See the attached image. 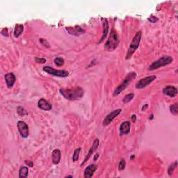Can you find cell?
I'll return each instance as SVG.
<instances>
[{
    "mask_svg": "<svg viewBox=\"0 0 178 178\" xmlns=\"http://www.w3.org/2000/svg\"><path fill=\"white\" fill-rule=\"evenodd\" d=\"M60 93L63 95L65 98L68 100L74 101L79 99L82 98L84 95V90L79 86L74 87V88H68V89H61Z\"/></svg>",
    "mask_w": 178,
    "mask_h": 178,
    "instance_id": "obj_1",
    "label": "cell"
},
{
    "mask_svg": "<svg viewBox=\"0 0 178 178\" xmlns=\"http://www.w3.org/2000/svg\"><path fill=\"white\" fill-rule=\"evenodd\" d=\"M136 77V73L135 72H130V73L125 77V79L122 82L120 85L115 89L114 92V96H117L119 95L122 91H123V90L130 85V82H132L133 79H135Z\"/></svg>",
    "mask_w": 178,
    "mask_h": 178,
    "instance_id": "obj_2",
    "label": "cell"
},
{
    "mask_svg": "<svg viewBox=\"0 0 178 178\" xmlns=\"http://www.w3.org/2000/svg\"><path fill=\"white\" fill-rule=\"evenodd\" d=\"M119 43V37L114 29L111 32L107 41L106 42L104 48L107 51H113L117 48Z\"/></svg>",
    "mask_w": 178,
    "mask_h": 178,
    "instance_id": "obj_3",
    "label": "cell"
},
{
    "mask_svg": "<svg viewBox=\"0 0 178 178\" xmlns=\"http://www.w3.org/2000/svg\"><path fill=\"white\" fill-rule=\"evenodd\" d=\"M141 36H142V32L139 31V32H137L136 33V35L134 36L133 38L132 42L130 43V48L128 49L127 54H126V59H129L132 57V54H134L135 51L139 47V44L140 42V40H141Z\"/></svg>",
    "mask_w": 178,
    "mask_h": 178,
    "instance_id": "obj_4",
    "label": "cell"
},
{
    "mask_svg": "<svg viewBox=\"0 0 178 178\" xmlns=\"http://www.w3.org/2000/svg\"><path fill=\"white\" fill-rule=\"evenodd\" d=\"M173 61V58L170 57V56H164V57L159 58L158 60L153 62V63L150 65L148 70H154L156 69H158L159 68L165 66V65H167L168 64H171Z\"/></svg>",
    "mask_w": 178,
    "mask_h": 178,
    "instance_id": "obj_5",
    "label": "cell"
},
{
    "mask_svg": "<svg viewBox=\"0 0 178 178\" xmlns=\"http://www.w3.org/2000/svg\"><path fill=\"white\" fill-rule=\"evenodd\" d=\"M43 70L48 74H51V75L55 76V77H66L68 76V74H69L68 72L66 70H55L53 68L48 66V65L43 67Z\"/></svg>",
    "mask_w": 178,
    "mask_h": 178,
    "instance_id": "obj_6",
    "label": "cell"
},
{
    "mask_svg": "<svg viewBox=\"0 0 178 178\" xmlns=\"http://www.w3.org/2000/svg\"><path fill=\"white\" fill-rule=\"evenodd\" d=\"M156 79H157V77L155 75L148 76V77L143 78L142 79H140L136 83V88L138 89H142L143 88H145V87L150 85V84L152 82H154Z\"/></svg>",
    "mask_w": 178,
    "mask_h": 178,
    "instance_id": "obj_7",
    "label": "cell"
},
{
    "mask_svg": "<svg viewBox=\"0 0 178 178\" xmlns=\"http://www.w3.org/2000/svg\"><path fill=\"white\" fill-rule=\"evenodd\" d=\"M18 131L20 134V136L23 137L24 139H26L29 136V127L28 125L26 124V123H24V121H18Z\"/></svg>",
    "mask_w": 178,
    "mask_h": 178,
    "instance_id": "obj_8",
    "label": "cell"
},
{
    "mask_svg": "<svg viewBox=\"0 0 178 178\" xmlns=\"http://www.w3.org/2000/svg\"><path fill=\"white\" fill-rule=\"evenodd\" d=\"M122 110L120 109H116V110H114V111H112L111 113H110L109 114H108L106 118H104V121H103V126H107L110 124L112 121L114 120V118L115 117H117L118 115H119L121 113Z\"/></svg>",
    "mask_w": 178,
    "mask_h": 178,
    "instance_id": "obj_9",
    "label": "cell"
},
{
    "mask_svg": "<svg viewBox=\"0 0 178 178\" xmlns=\"http://www.w3.org/2000/svg\"><path fill=\"white\" fill-rule=\"evenodd\" d=\"M99 139H96L94 141H93V145L91 148H90V149L89 150V151L88 152V154L86 155V156L85 157V159H84V161H82V163L81 164V166H82V165L86 163V162L89 160V158L91 157L92 155L94 153L95 151H96V150L98 149V148L99 147Z\"/></svg>",
    "mask_w": 178,
    "mask_h": 178,
    "instance_id": "obj_10",
    "label": "cell"
},
{
    "mask_svg": "<svg viewBox=\"0 0 178 178\" xmlns=\"http://www.w3.org/2000/svg\"><path fill=\"white\" fill-rule=\"evenodd\" d=\"M163 93L165 95L169 96L170 98H174L177 95V89L175 86H165L163 89Z\"/></svg>",
    "mask_w": 178,
    "mask_h": 178,
    "instance_id": "obj_11",
    "label": "cell"
},
{
    "mask_svg": "<svg viewBox=\"0 0 178 178\" xmlns=\"http://www.w3.org/2000/svg\"><path fill=\"white\" fill-rule=\"evenodd\" d=\"M97 168H98V165L96 164H90L88 165L84 170V177L86 178L92 177Z\"/></svg>",
    "mask_w": 178,
    "mask_h": 178,
    "instance_id": "obj_12",
    "label": "cell"
},
{
    "mask_svg": "<svg viewBox=\"0 0 178 178\" xmlns=\"http://www.w3.org/2000/svg\"><path fill=\"white\" fill-rule=\"evenodd\" d=\"M15 80H16V79H15V76L13 73H10L5 75L6 84H7V86L9 89L12 88L14 86Z\"/></svg>",
    "mask_w": 178,
    "mask_h": 178,
    "instance_id": "obj_13",
    "label": "cell"
},
{
    "mask_svg": "<svg viewBox=\"0 0 178 178\" xmlns=\"http://www.w3.org/2000/svg\"><path fill=\"white\" fill-rule=\"evenodd\" d=\"M38 107L44 111H50L52 109V104L44 98H41L38 101Z\"/></svg>",
    "mask_w": 178,
    "mask_h": 178,
    "instance_id": "obj_14",
    "label": "cell"
},
{
    "mask_svg": "<svg viewBox=\"0 0 178 178\" xmlns=\"http://www.w3.org/2000/svg\"><path fill=\"white\" fill-rule=\"evenodd\" d=\"M131 128V124L130 122L125 121L120 125V134L121 136L126 135V134L130 133Z\"/></svg>",
    "mask_w": 178,
    "mask_h": 178,
    "instance_id": "obj_15",
    "label": "cell"
},
{
    "mask_svg": "<svg viewBox=\"0 0 178 178\" xmlns=\"http://www.w3.org/2000/svg\"><path fill=\"white\" fill-rule=\"evenodd\" d=\"M66 30L70 35L79 36L84 33V31L79 26H75L74 27H66Z\"/></svg>",
    "mask_w": 178,
    "mask_h": 178,
    "instance_id": "obj_16",
    "label": "cell"
},
{
    "mask_svg": "<svg viewBox=\"0 0 178 178\" xmlns=\"http://www.w3.org/2000/svg\"><path fill=\"white\" fill-rule=\"evenodd\" d=\"M61 158V152L59 149H55L52 153V159L53 163L54 164H58L60 163Z\"/></svg>",
    "mask_w": 178,
    "mask_h": 178,
    "instance_id": "obj_17",
    "label": "cell"
},
{
    "mask_svg": "<svg viewBox=\"0 0 178 178\" xmlns=\"http://www.w3.org/2000/svg\"><path fill=\"white\" fill-rule=\"evenodd\" d=\"M102 26H103V33H102L101 40H99L98 43H102L103 40L106 38V37H107V36L108 30H109V23H108L107 19H106V18H102Z\"/></svg>",
    "mask_w": 178,
    "mask_h": 178,
    "instance_id": "obj_18",
    "label": "cell"
},
{
    "mask_svg": "<svg viewBox=\"0 0 178 178\" xmlns=\"http://www.w3.org/2000/svg\"><path fill=\"white\" fill-rule=\"evenodd\" d=\"M24 31V26L23 24H16L14 29V36L15 38H18Z\"/></svg>",
    "mask_w": 178,
    "mask_h": 178,
    "instance_id": "obj_19",
    "label": "cell"
},
{
    "mask_svg": "<svg viewBox=\"0 0 178 178\" xmlns=\"http://www.w3.org/2000/svg\"><path fill=\"white\" fill-rule=\"evenodd\" d=\"M28 173H29V169H28V168L26 166H22L19 170V177H27Z\"/></svg>",
    "mask_w": 178,
    "mask_h": 178,
    "instance_id": "obj_20",
    "label": "cell"
},
{
    "mask_svg": "<svg viewBox=\"0 0 178 178\" xmlns=\"http://www.w3.org/2000/svg\"><path fill=\"white\" fill-rule=\"evenodd\" d=\"M81 150H82V148H77L75 150H74V152L73 153V162H76L78 160V159H79Z\"/></svg>",
    "mask_w": 178,
    "mask_h": 178,
    "instance_id": "obj_21",
    "label": "cell"
},
{
    "mask_svg": "<svg viewBox=\"0 0 178 178\" xmlns=\"http://www.w3.org/2000/svg\"><path fill=\"white\" fill-rule=\"evenodd\" d=\"M177 165V161H175L174 162V163H173V164H172L170 165L169 168H168V175H169L170 176L172 174H173V172L174 170L176 168Z\"/></svg>",
    "mask_w": 178,
    "mask_h": 178,
    "instance_id": "obj_22",
    "label": "cell"
},
{
    "mask_svg": "<svg viewBox=\"0 0 178 178\" xmlns=\"http://www.w3.org/2000/svg\"><path fill=\"white\" fill-rule=\"evenodd\" d=\"M170 112L174 115L178 114V109H177V103H175V104H172L170 107Z\"/></svg>",
    "mask_w": 178,
    "mask_h": 178,
    "instance_id": "obj_23",
    "label": "cell"
},
{
    "mask_svg": "<svg viewBox=\"0 0 178 178\" xmlns=\"http://www.w3.org/2000/svg\"><path fill=\"white\" fill-rule=\"evenodd\" d=\"M54 64L57 66H62L64 64V59L61 57H57L54 59Z\"/></svg>",
    "mask_w": 178,
    "mask_h": 178,
    "instance_id": "obj_24",
    "label": "cell"
},
{
    "mask_svg": "<svg viewBox=\"0 0 178 178\" xmlns=\"http://www.w3.org/2000/svg\"><path fill=\"white\" fill-rule=\"evenodd\" d=\"M134 98V93H130V94L126 95L123 98V102L124 103H127L130 102L132 99Z\"/></svg>",
    "mask_w": 178,
    "mask_h": 178,
    "instance_id": "obj_25",
    "label": "cell"
},
{
    "mask_svg": "<svg viewBox=\"0 0 178 178\" xmlns=\"http://www.w3.org/2000/svg\"><path fill=\"white\" fill-rule=\"evenodd\" d=\"M125 165H126L125 160L124 159H122L119 162V164H118V170L120 171L124 170L125 168Z\"/></svg>",
    "mask_w": 178,
    "mask_h": 178,
    "instance_id": "obj_26",
    "label": "cell"
},
{
    "mask_svg": "<svg viewBox=\"0 0 178 178\" xmlns=\"http://www.w3.org/2000/svg\"><path fill=\"white\" fill-rule=\"evenodd\" d=\"M17 112L20 115H23H23H25L27 114V112L24 110V109L21 107H19L17 109Z\"/></svg>",
    "mask_w": 178,
    "mask_h": 178,
    "instance_id": "obj_27",
    "label": "cell"
},
{
    "mask_svg": "<svg viewBox=\"0 0 178 178\" xmlns=\"http://www.w3.org/2000/svg\"><path fill=\"white\" fill-rule=\"evenodd\" d=\"M148 21L150 22V23H157V22L158 21V18L157 17L153 16V15H152V16H150V17L148 18Z\"/></svg>",
    "mask_w": 178,
    "mask_h": 178,
    "instance_id": "obj_28",
    "label": "cell"
},
{
    "mask_svg": "<svg viewBox=\"0 0 178 178\" xmlns=\"http://www.w3.org/2000/svg\"><path fill=\"white\" fill-rule=\"evenodd\" d=\"M35 61L36 63H39V64H45L46 62V59L43 58H36Z\"/></svg>",
    "mask_w": 178,
    "mask_h": 178,
    "instance_id": "obj_29",
    "label": "cell"
},
{
    "mask_svg": "<svg viewBox=\"0 0 178 178\" xmlns=\"http://www.w3.org/2000/svg\"><path fill=\"white\" fill-rule=\"evenodd\" d=\"M1 33L3 36H8V31L7 28H4V29H2Z\"/></svg>",
    "mask_w": 178,
    "mask_h": 178,
    "instance_id": "obj_30",
    "label": "cell"
},
{
    "mask_svg": "<svg viewBox=\"0 0 178 178\" xmlns=\"http://www.w3.org/2000/svg\"><path fill=\"white\" fill-rule=\"evenodd\" d=\"M40 43H42V44L43 45H45L46 47H49V43L46 41V40H45V39H43V38H40Z\"/></svg>",
    "mask_w": 178,
    "mask_h": 178,
    "instance_id": "obj_31",
    "label": "cell"
},
{
    "mask_svg": "<svg viewBox=\"0 0 178 178\" xmlns=\"http://www.w3.org/2000/svg\"><path fill=\"white\" fill-rule=\"evenodd\" d=\"M25 164L28 165L29 167H33V163L31 161H25Z\"/></svg>",
    "mask_w": 178,
    "mask_h": 178,
    "instance_id": "obj_32",
    "label": "cell"
},
{
    "mask_svg": "<svg viewBox=\"0 0 178 178\" xmlns=\"http://www.w3.org/2000/svg\"><path fill=\"white\" fill-rule=\"evenodd\" d=\"M99 157V154H96L95 155V157H94V158H93V160H94L95 161L97 160V159H98Z\"/></svg>",
    "mask_w": 178,
    "mask_h": 178,
    "instance_id": "obj_33",
    "label": "cell"
},
{
    "mask_svg": "<svg viewBox=\"0 0 178 178\" xmlns=\"http://www.w3.org/2000/svg\"><path fill=\"white\" fill-rule=\"evenodd\" d=\"M132 120L134 121V122H135L136 121V115H133L132 116Z\"/></svg>",
    "mask_w": 178,
    "mask_h": 178,
    "instance_id": "obj_34",
    "label": "cell"
},
{
    "mask_svg": "<svg viewBox=\"0 0 178 178\" xmlns=\"http://www.w3.org/2000/svg\"><path fill=\"white\" fill-rule=\"evenodd\" d=\"M65 177H73V176H72V175H69V176H66Z\"/></svg>",
    "mask_w": 178,
    "mask_h": 178,
    "instance_id": "obj_35",
    "label": "cell"
}]
</instances>
